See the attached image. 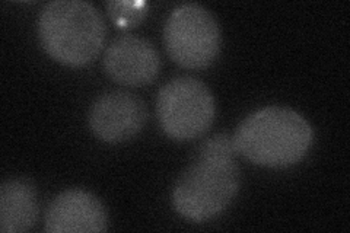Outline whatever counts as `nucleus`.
Masks as SVG:
<instances>
[{
    "label": "nucleus",
    "instance_id": "1",
    "mask_svg": "<svg viewBox=\"0 0 350 233\" xmlns=\"http://www.w3.org/2000/svg\"><path fill=\"white\" fill-rule=\"evenodd\" d=\"M237 153L234 139L228 135L203 141L174 184L171 200L175 212L197 223L224 213L241 185Z\"/></svg>",
    "mask_w": 350,
    "mask_h": 233
},
{
    "label": "nucleus",
    "instance_id": "2",
    "mask_svg": "<svg viewBox=\"0 0 350 233\" xmlns=\"http://www.w3.org/2000/svg\"><path fill=\"white\" fill-rule=\"evenodd\" d=\"M232 139L237 152L254 165L288 168L310 152L314 131L292 108L267 107L241 121Z\"/></svg>",
    "mask_w": 350,
    "mask_h": 233
},
{
    "label": "nucleus",
    "instance_id": "3",
    "mask_svg": "<svg viewBox=\"0 0 350 233\" xmlns=\"http://www.w3.org/2000/svg\"><path fill=\"white\" fill-rule=\"evenodd\" d=\"M42 49L51 59L81 68L101 53L105 24L98 9L83 0H54L42 8L38 18Z\"/></svg>",
    "mask_w": 350,
    "mask_h": 233
},
{
    "label": "nucleus",
    "instance_id": "4",
    "mask_svg": "<svg viewBox=\"0 0 350 233\" xmlns=\"http://www.w3.org/2000/svg\"><path fill=\"white\" fill-rule=\"evenodd\" d=\"M215 113L212 91L196 77H175L158 94V121L163 133L174 140L185 141L202 136L213 124Z\"/></svg>",
    "mask_w": 350,
    "mask_h": 233
},
{
    "label": "nucleus",
    "instance_id": "5",
    "mask_svg": "<svg viewBox=\"0 0 350 233\" xmlns=\"http://www.w3.org/2000/svg\"><path fill=\"white\" fill-rule=\"evenodd\" d=\"M163 41L170 57L181 68L203 69L215 61L221 50V29L206 8L187 3L171 12Z\"/></svg>",
    "mask_w": 350,
    "mask_h": 233
},
{
    "label": "nucleus",
    "instance_id": "6",
    "mask_svg": "<svg viewBox=\"0 0 350 233\" xmlns=\"http://www.w3.org/2000/svg\"><path fill=\"white\" fill-rule=\"evenodd\" d=\"M148 121L144 99L126 91H109L91 105L88 123L94 135L105 143H123L137 136Z\"/></svg>",
    "mask_w": 350,
    "mask_h": 233
},
{
    "label": "nucleus",
    "instance_id": "7",
    "mask_svg": "<svg viewBox=\"0 0 350 233\" xmlns=\"http://www.w3.org/2000/svg\"><path fill=\"white\" fill-rule=\"evenodd\" d=\"M104 69L120 85L145 86L157 79L161 57L158 50L148 40L136 36H122L105 50Z\"/></svg>",
    "mask_w": 350,
    "mask_h": 233
},
{
    "label": "nucleus",
    "instance_id": "8",
    "mask_svg": "<svg viewBox=\"0 0 350 233\" xmlns=\"http://www.w3.org/2000/svg\"><path fill=\"white\" fill-rule=\"evenodd\" d=\"M108 228L107 210L94 194L68 190L53 200L44 219L47 233H100Z\"/></svg>",
    "mask_w": 350,
    "mask_h": 233
},
{
    "label": "nucleus",
    "instance_id": "9",
    "mask_svg": "<svg viewBox=\"0 0 350 233\" xmlns=\"http://www.w3.org/2000/svg\"><path fill=\"white\" fill-rule=\"evenodd\" d=\"M38 220L34 184L27 178H10L0 185V232L22 233Z\"/></svg>",
    "mask_w": 350,
    "mask_h": 233
},
{
    "label": "nucleus",
    "instance_id": "10",
    "mask_svg": "<svg viewBox=\"0 0 350 233\" xmlns=\"http://www.w3.org/2000/svg\"><path fill=\"white\" fill-rule=\"evenodd\" d=\"M108 15L117 27L133 28L137 27L145 19L148 6L145 2H108Z\"/></svg>",
    "mask_w": 350,
    "mask_h": 233
}]
</instances>
